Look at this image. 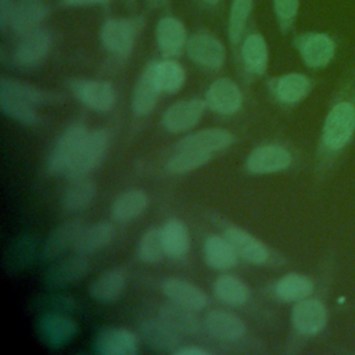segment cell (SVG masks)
Segmentation results:
<instances>
[{"label": "cell", "instance_id": "cell-32", "mask_svg": "<svg viewBox=\"0 0 355 355\" xmlns=\"http://www.w3.org/2000/svg\"><path fill=\"white\" fill-rule=\"evenodd\" d=\"M47 12H49V8L39 1H33V0L22 1L14 8V14L10 25L17 33L24 35L35 29L37 24L47 15Z\"/></svg>", "mask_w": 355, "mask_h": 355}, {"label": "cell", "instance_id": "cell-43", "mask_svg": "<svg viewBox=\"0 0 355 355\" xmlns=\"http://www.w3.org/2000/svg\"><path fill=\"white\" fill-rule=\"evenodd\" d=\"M273 7L283 29L287 31L297 17L300 0H273Z\"/></svg>", "mask_w": 355, "mask_h": 355}, {"label": "cell", "instance_id": "cell-30", "mask_svg": "<svg viewBox=\"0 0 355 355\" xmlns=\"http://www.w3.org/2000/svg\"><path fill=\"white\" fill-rule=\"evenodd\" d=\"M96 182L87 176L71 180L61 197V207L68 212H79L87 208L96 196Z\"/></svg>", "mask_w": 355, "mask_h": 355}, {"label": "cell", "instance_id": "cell-44", "mask_svg": "<svg viewBox=\"0 0 355 355\" xmlns=\"http://www.w3.org/2000/svg\"><path fill=\"white\" fill-rule=\"evenodd\" d=\"M12 14H14V6L11 0H0V28L3 32L6 26L11 24Z\"/></svg>", "mask_w": 355, "mask_h": 355}, {"label": "cell", "instance_id": "cell-9", "mask_svg": "<svg viewBox=\"0 0 355 355\" xmlns=\"http://www.w3.org/2000/svg\"><path fill=\"white\" fill-rule=\"evenodd\" d=\"M291 154L277 144H262L255 147L245 159V168L252 173H273L287 169Z\"/></svg>", "mask_w": 355, "mask_h": 355}, {"label": "cell", "instance_id": "cell-34", "mask_svg": "<svg viewBox=\"0 0 355 355\" xmlns=\"http://www.w3.org/2000/svg\"><path fill=\"white\" fill-rule=\"evenodd\" d=\"M215 295L225 304L237 306L250 298L248 286L234 275H222L214 283Z\"/></svg>", "mask_w": 355, "mask_h": 355}, {"label": "cell", "instance_id": "cell-12", "mask_svg": "<svg viewBox=\"0 0 355 355\" xmlns=\"http://www.w3.org/2000/svg\"><path fill=\"white\" fill-rule=\"evenodd\" d=\"M234 135L220 128H207L182 137L176 143V150H197L202 153H216L230 147Z\"/></svg>", "mask_w": 355, "mask_h": 355}, {"label": "cell", "instance_id": "cell-21", "mask_svg": "<svg viewBox=\"0 0 355 355\" xmlns=\"http://www.w3.org/2000/svg\"><path fill=\"white\" fill-rule=\"evenodd\" d=\"M140 336L151 349L157 352H175L179 348V334L166 326L161 319H144L140 326Z\"/></svg>", "mask_w": 355, "mask_h": 355}, {"label": "cell", "instance_id": "cell-19", "mask_svg": "<svg viewBox=\"0 0 355 355\" xmlns=\"http://www.w3.org/2000/svg\"><path fill=\"white\" fill-rule=\"evenodd\" d=\"M204 324L207 331L222 341H234L244 336L245 323L236 313L222 309L209 311L205 315Z\"/></svg>", "mask_w": 355, "mask_h": 355}, {"label": "cell", "instance_id": "cell-36", "mask_svg": "<svg viewBox=\"0 0 355 355\" xmlns=\"http://www.w3.org/2000/svg\"><path fill=\"white\" fill-rule=\"evenodd\" d=\"M0 108L6 115L22 125L31 126L39 122V114L33 104L6 92H0Z\"/></svg>", "mask_w": 355, "mask_h": 355}, {"label": "cell", "instance_id": "cell-48", "mask_svg": "<svg viewBox=\"0 0 355 355\" xmlns=\"http://www.w3.org/2000/svg\"><path fill=\"white\" fill-rule=\"evenodd\" d=\"M107 1H108V0H103V3H107Z\"/></svg>", "mask_w": 355, "mask_h": 355}, {"label": "cell", "instance_id": "cell-27", "mask_svg": "<svg viewBox=\"0 0 355 355\" xmlns=\"http://www.w3.org/2000/svg\"><path fill=\"white\" fill-rule=\"evenodd\" d=\"M150 204L147 193L140 189H130L122 191L115 197L111 205L112 218L119 222H128L141 215Z\"/></svg>", "mask_w": 355, "mask_h": 355}, {"label": "cell", "instance_id": "cell-4", "mask_svg": "<svg viewBox=\"0 0 355 355\" xmlns=\"http://www.w3.org/2000/svg\"><path fill=\"white\" fill-rule=\"evenodd\" d=\"M36 331L40 341L49 348H62L68 345L78 333L76 323L57 312L44 313L36 323Z\"/></svg>", "mask_w": 355, "mask_h": 355}, {"label": "cell", "instance_id": "cell-29", "mask_svg": "<svg viewBox=\"0 0 355 355\" xmlns=\"http://www.w3.org/2000/svg\"><path fill=\"white\" fill-rule=\"evenodd\" d=\"M157 43L165 55L180 54L186 44V29L183 24L173 17H164L157 25Z\"/></svg>", "mask_w": 355, "mask_h": 355}, {"label": "cell", "instance_id": "cell-26", "mask_svg": "<svg viewBox=\"0 0 355 355\" xmlns=\"http://www.w3.org/2000/svg\"><path fill=\"white\" fill-rule=\"evenodd\" d=\"M159 319L178 334L189 336L198 331V318L196 311L173 301L161 306Z\"/></svg>", "mask_w": 355, "mask_h": 355}, {"label": "cell", "instance_id": "cell-15", "mask_svg": "<svg viewBox=\"0 0 355 355\" xmlns=\"http://www.w3.org/2000/svg\"><path fill=\"white\" fill-rule=\"evenodd\" d=\"M207 105L222 115H230L240 110L243 94L239 86L229 79H218L211 83L205 94Z\"/></svg>", "mask_w": 355, "mask_h": 355}, {"label": "cell", "instance_id": "cell-31", "mask_svg": "<svg viewBox=\"0 0 355 355\" xmlns=\"http://www.w3.org/2000/svg\"><path fill=\"white\" fill-rule=\"evenodd\" d=\"M204 257L214 269H230L237 262V252L226 237L209 236L204 244Z\"/></svg>", "mask_w": 355, "mask_h": 355}, {"label": "cell", "instance_id": "cell-5", "mask_svg": "<svg viewBox=\"0 0 355 355\" xmlns=\"http://www.w3.org/2000/svg\"><path fill=\"white\" fill-rule=\"evenodd\" d=\"M295 46L311 68H324L331 62L336 54V42L327 33L308 32L295 39Z\"/></svg>", "mask_w": 355, "mask_h": 355}, {"label": "cell", "instance_id": "cell-2", "mask_svg": "<svg viewBox=\"0 0 355 355\" xmlns=\"http://www.w3.org/2000/svg\"><path fill=\"white\" fill-rule=\"evenodd\" d=\"M355 130V105L351 101H338L329 112L323 126V143L330 150H340Z\"/></svg>", "mask_w": 355, "mask_h": 355}, {"label": "cell", "instance_id": "cell-7", "mask_svg": "<svg viewBox=\"0 0 355 355\" xmlns=\"http://www.w3.org/2000/svg\"><path fill=\"white\" fill-rule=\"evenodd\" d=\"M207 103L198 98L180 100L172 104L162 115V126L171 133H180L191 129L201 119Z\"/></svg>", "mask_w": 355, "mask_h": 355}, {"label": "cell", "instance_id": "cell-46", "mask_svg": "<svg viewBox=\"0 0 355 355\" xmlns=\"http://www.w3.org/2000/svg\"><path fill=\"white\" fill-rule=\"evenodd\" d=\"M64 3L68 6H92L103 3V0H64Z\"/></svg>", "mask_w": 355, "mask_h": 355}, {"label": "cell", "instance_id": "cell-11", "mask_svg": "<svg viewBox=\"0 0 355 355\" xmlns=\"http://www.w3.org/2000/svg\"><path fill=\"white\" fill-rule=\"evenodd\" d=\"M136 28L130 19L112 18L108 19L100 31L103 46L112 54L128 55L135 43Z\"/></svg>", "mask_w": 355, "mask_h": 355}, {"label": "cell", "instance_id": "cell-23", "mask_svg": "<svg viewBox=\"0 0 355 355\" xmlns=\"http://www.w3.org/2000/svg\"><path fill=\"white\" fill-rule=\"evenodd\" d=\"M126 287V272L122 268H110L100 273L89 286V294L96 301L111 302L119 298Z\"/></svg>", "mask_w": 355, "mask_h": 355}, {"label": "cell", "instance_id": "cell-45", "mask_svg": "<svg viewBox=\"0 0 355 355\" xmlns=\"http://www.w3.org/2000/svg\"><path fill=\"white\" fill-rule=\"evenodd\" d=\"M175 355H209L211 352L201 348V347H196V345H190V347H182L178 348L175 352Z\"/></svg>", "mask_w": 355, "mask_h": 355}, {"label": "cell", "instance_id": "cell-37", "mask_svg": "<svg viewBox=\"0 0 355 355\" xmlns=\"http://www.w3.org/2000/svg\"><path fill=\"white\" fill-rule=\"evenodd\" d=\"M155 78L161 92L176 93L182 89L186 80V72L180 64L172 60L154 62Z\"/></svg>", "mask_w": 355, "mask_h": 355}, {"label": "cell", "instance_id": "cell-14", "mask_svg": "<svg viewBox=\"0 0 355 355\" xmlns=\"http://www.w3.org/2000/svg\"><path fill=\"white\" fill-rule=\"evenodd\" d=\"M327 322L326 306L318 300H301L291 312L294 329L304 336L318 334Z\"/></svg>", "mask_w": 355, "mask_h": 355}, {"label": "cell", "instance_id": "cell-38", "mask_svg": "<svg viewBox=\"0 0 355 355\" xmlns=\"http://www.w3.org/2000/svg\"><path fill=\"white\" fill-rule=\"evenodd\" d=\"M0 92H6L8 94H12L15 97H19L33 105L37 104H43V103H49L53 101L55 98L54 94L40 90L39 87H35L32 85L24 83V82H18V80H12L8 78H1L0 79Z\"/></svg>", "mask_w": 355, "mask_h": 355}, {"label": "cell", "instance_id": "cell-40", "mask_svg": "<svg viewBox=\"0 0 355 355\" xmlns=\"http://www.w3.org/2000/svg\"><path fill=\"white\" fill-rule=\"evenodd\" d=\"M137 255L146 263L158 262L165 255L161 227H150L143 233L137 245Z\"/></svg>", "mask_w": 355, "mask_h": 355}, {"label": "cell", "instance_id": "cell-39", "mask_svg": "<svg viewBox=\"0 0 355 355\" xmlns=\"http://www.w3.org/2000/svg\"><path fill=\"white\" fill-rule=\"evenodd\" d=\"M211 157L212 154L197 150H176V153L168 159L165 168L171 173L180 175L205 165Z\"/></svg>", "mask_w": 355, "mask_h": 355}, {"label": "cell", "instance_id": "cell-10", "mask_svg": "<svg viewBox=\"0 0 355 355\" xmlns=\"http://www.w3.org/2000/svg\"><path fill=\"white\" fill-rule=\"evenodd\" d=\"M187 54L197 64L208 69H218L225 62L223 44L209 33H196L187 42Z\"/></svg>", "mask_w": 355, "mask_h": 355}, {"label": "cell", "instance_id": "cell-35", "mask_svg": "<svg viewBox=\"0 0 355 355\" xmlns=\"http://www.w3.org/2000/svg\"><path fill=\"white\" fill-rule=\"evenodd\" d=\"M243 61L252 73H263L268 67V46L259 33H252L244 39L241 46Z\"/></svg>", "mask_w": 355, "mask_h": 355}, {"label": "cell", "instance_id": "cell-24", "mask_svg": "<svg viewBox=\"0 0 355 355\" xmlns=\"http://www.w3.org/2000/svg\"><path fill=\"white\" fill-rule=\"evenodd\" d=\"M114 234V227L110 222L101 220L85 226L80 234L78 236L72 250L80 255H90L94 254L104 247L108 245Z\"/></svg>", "mask_w": 355, "mask_h": 355}, {"label": "cell", "instance_id": "cell-17", "mask_svg": "<svg viewBox=\"0 0 355 355\" xmlns=\"http://www.w3.org/2000/svg\"><path fill=\"white\" fill-rule=\"evenodd\" d=\"M161 290L169 301L194 311L204 309L208 305L207 294L194 283L180 277L165 279L161 284Z\"/></svg>", "mask_w": 355, "mask_h": 355}, {"label": "cell", "instance_id": "cell-8", "mask_svg": "<svg viewBox=\"0 0 355 355\" xmlns=\"http://www.w3.org/2000/svg\"><path fill=\"white\" fill-rule=\"evenodd\" d=\"M89 272V262L86 255L73 254L53 263L43 276L44 284L50 288H60L76 283Z\"/></svg>", "mask_w": 355, "mask_h": 355}, {"label": "cell", "instance_id": "cell-16", "mask_svg": "<svg viewBox=\"0 0 355 355\" xmlns=\"http://www.w3.org/2000/svg\"><path fill=\"white\" fill-rule=\"evenodd\" d=\"M94 348L101 355H136L139 352V338L128 329L110 327L98 331Z\"/></svg>", "mask_w": 355, "mask_h": 355}, {"label": "cell", "instance_id": "cell-18", "mask_svg": "<svg viewBox=\"0 0 355 355\" xmlns=\"http://www.w3.org/2000/svg\"><path fill=\"white\" fill-rule=\"evenodd\" d=\"M85 226V222L80 219H71L57 226L43 244L42 259L54 261L60 258L69 247H73L78 236Z\"/></svg>", "mask_w": 355, "mask_h": 355}, {"label": "cell", "instance_id": "cell-42", "mask_svg": "<svg viewBox=\"0 0 355 355\" xmlns=\"http://www.w3.org/2000/svg\"><path fill=\"white\" fill-rule=\"evenodd\" d=\"M251 8L252 0H233L229 15V39L232 43L240 42Z\"/></svg>", "mask_w": 355, "mask_h": 355}, {"label": "cell", "instance_id": "cell-41", "mask_svg": "<svg viewBox=\"0 0 355 355\" xmlns=\"http://www.w3.org/2000/svg\"><path fill=\"white\" fill-rule=\"evenodd\" d=\"M35 252V241L29 236H21L10 243L8 251L6 254V268L10 272L19 270L26 266L32 259Z\"/></svg>", "mask_w": 355, "mask_h": 355}, {"label": "cell", "instance_id": "cell-13", "mask_svg": "<svg viewBox=\"0 0 355 355\" xmlns=\"http://www.w3.org/2000/svg\"><path fill=\"white\" fill-rule=\"evenodd\" d=\"M50 46V33L44 29L35 28L22 35V39L15 49V61L18 65L25 68L36 67L49 54Z\"/></svg>", "mask_w": 355, "mask_h": 355}, {"label": "cell", "instance_id": "cell-25", "mask_svg": "<svg viewBox=\"0 0 355 355\" xmlns=\"http://www.w3.org/2000/svg\"><path fill=\"white\" fill-rule=\"evenodd\" d=\"M272 92L280 103L294 104L308 96L311 80L302 73L282 75L272 82Z\"/></svg>", "mask_w": 355, "mask_h": 355}, {"label": "cell", "instance_id": "cell-47", "mask_svg": "<svg viewBox=\"0 0 355 355\" xmlns=\"http://www.w3.org/2000/svg\"><path fill=\"white\" fill-rule=\"evenodd\" d=\"M205 3H208V4H218L219 3V0H204Z\"/></svg>", "mask_w": 355, "mask_h": 355}, {"label": "cell", "instance_id": "cell-1", "mask_svg": "<svg viewBox=\"0 0 355 355\" xmlns=\"http://www.w3.org/2000/svg\"><path fill=\"white\" fill-rule=\"evenodd\" d=\"M110 136L105 129L87 130L75 159L68 168L65 176L71 180L85 178L94 171L104 159L108 150Z\"/></svg>", "mask_w": 355, "mask_h": 355}, {"label": "cell", "instance_id": "cell-22", "mask_svg": "<svg viewBox=\"0 0 355 355\" xmlns=\"http://www.w3.org/2000/svg\"><path fill=\"white\" fill-rule=\"evenodd\" d=\"M159 93H161V89L155 78L154 62H153L143 71V73L140 75L135 86L133 100H132L133 112L140 116L150 114L157 104V98Z\"/></svg>", "mask_w": 355, "mask_h": 355}, {"label": "cell", "instance_id": "cell-3", "mask_svg": "<svg viewBox=\"0 0 355 355\" xmlns=\"http://www.w3.org/2000/svg\"><path fill=\"white\" fill-rule=\"evenodd\" d=\"M87 133V129L80 122L71 123L58 137L54 144L49 159H47V172L50 175L58 176L65 175L72 161L76 157V153Z\"/></svg>", "mask_w": 355, "mask_h": 355}, {"label": "cell", "instance_id": "cell-6", "mask_svg": "<svg viewBox=\"0 0 355 355\" xmlns=\"http://www.w3.org/2000/svg\"><path fill=\"white\" fill-rule=\"evenodd\" d=\"M71 89L82 104L97 112H107L115 104V90L107 80L78 79L71 83Z\"/></svg>", "mask_w": 355, "mask_h": 355}, {"label": "cell", "instance_id": "cell-33", "mask_svg": "<svg viewBox=\"0 0 355 355\" xmlns=\"http://www.w3.org/2000/svg\"><path fill=\"white\" fill-rule=\"evenodd\" d=\"M313 283L309 277L298 273L284 275L275 286V294L279 300L291 302L301 301L311 295Z\"/></svg>", "mask_w": 355, "mask_h": 355}, {"label": "cell", "instance_id": "cell-28", "mask_svg": "<svg viewBox=\"0 0 355 355\" xmlns=\"http://www.w3.org/2000/svg\"><path fill=\"white\" fill-rule=\"evenodd\" d=\"M165 255L172 259L183 258L190 247V237L186 225L178 218H169L161 227Z\"/></svg>", "mask_w": 355, "mask_h": 355}, {"label": "cell", "instance_id": "cell-20", "mask_svg": "<svg viewBox=\"0 0 355 355\" xmlns=\"http://www.w3.org/2000/svg\"><path fill=\"white\" fill-rule=\"evenodd\" d=\"M225 237L234 247L237 255L247 262L263 263L268 261L269 250L266 245L247 230L237 226H229L225 229Z\"/></svg>", "mask_w": 355, "mask_h": 355}]
</instances>
